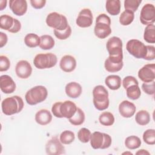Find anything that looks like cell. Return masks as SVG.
Masks as SVG:
<instances>
[{"label": "cell", "mask_w": 155, "mask_h": 155, "mask_svg": "<svg viewBox=\"0 0 155 155\" xmlns=\"http://www.w3.org/2000/svg\"><path fill=\"white\" fill-rule=\"evenodd\" d=\"M76 60L71 55H65L61 59L59 67L61 69L66 73L73 71L76 67Z\"/></svg>", "instance_id": "19"}, {"label": "cell", "mask_w": 155, "mask_h": 155, "mask_svg": "<svg viewBox=\"0 0 155 155\" xmlns=\"http://www.w3.org/2000/svg\"><path fill=\"white\" fill-rule=\"evenodd\" d=\"M135 105L129 101H123L119 105V112L121 116L125 118L131 117L136 112Z\"/></svg>", "instance_id": "18"}, {"label": "cell", "mask_w": 155, "mask_h": 155, "mask_svg": "<svg viewBox=\"0 0 155 155\" xmlns=\"http://www.w3.org/2000/svg\"><path fill=\"white\" fill-rule=\"evenodd\" d=\"M147 53L144 59L147 61L154 60L155 58V48L153 45H147Z\"/></svg>", "instance_id": "44"}, {"label": "cell", "mask_w": 155, "mask_h": 155, "mask_svg": "<svg viewBox=\"0 0 155 155\" xmlns=\"http://www.w3.org/2000/svg\"><path fill=\"white\" fill-rule=\"evenodd\" d=\"M91 133L87 128H82L78 132V138L82 143H87L90 141Z\"/></svg>", "instance_id": "37"}, {"label": "cell", "mask_w": 155, "mask_h": 155, "mask_svg": "<svg viewBox=\"0 0 155 155\" xmlns=\"http://www.w3.org/2000/svg\"><path fill=\"white\" fill-rule=\"evenodd\" d=\"M54 36L60 40H65L69 38L71 34V28L70 25L64 31H58L56 30H53Z\"/></svg>", "instance_id": "39"}, {"label": "cell", "mask_w": 155, "mask_h": 155, "mask_svg": "<svg viewBox=\"0 0 155 155\" xmlns=\"http://www.w3.org/2000/svg\"><path fill=\"white\" fill-rule=\"evenodd\" d=\"M137 75L143 82L148 83L154 81L155 79V64H145L139 70Z\"/></svg>", "instance_id": "12"}, {"label": "cell", "mask_w": 155, "mask_h": 155, "mask_svg": "<svg viewBox=\"0 0 155 155\" xmlns=\"http://www.w3.org/2000/svg\"><path fill=\"white\" fill-rule=\"evenodd\" d=\"M21 28V22L18 19L15 18L14 24H13L12 28L10 30H9L8 31H9L10 33H16L20 31Z\"/></svg>", "instance_id": "46"}, {"label": "cell", "mask_w": 155, "mask_h": 155, "mask_svg": "<svg viewBox=\"0 0 155 155\" xmlns=\"http://www.w3.org/2000/svg\"><path fill=\"white\" fill-rule=\"evenodd\" d=\"M14 19L13 17L8 15H2L0 16V27L1 29L8 31L10 30L13 24Z\"/></svg>", "instance_id": "32"}, {"label": "cell", "mask_w": 155, "mask_h": 155, "mask_svg": "<svg viewBox=\"0 0 155 155\" xmlns=\"http://www.w3.org/2000/svg\"><path fill=\"white\" fill-rule=\"evenodd\" d=\"M141 145L140 138L136 136H130L125 140V145L129 150H135L138 148Z\"/></svg>", "instance_id": "33"}, {"label": "cell", "mask_w": 155, "mask_h": 155, "mask_svg": "<svg viewBox=\"0 0 155 155\" xmlns=\"http://www.w3.org/2000/svg\"><path fill=\"white\" fill-rule=\"evenodd\" d=\"M136 154H138V155H146V154H150V153L146 150H144V149H141V150H138L136 153Z\"/></svg>", "instance_id": "48"}, {"label": "cell", "mask_w": 155, "mask_h": 155, "mask_svg": "<svg viewBox=\"0 0 155 155\" xmlns=\"http://www.w3.org/2000/svg\"><path fill=\"white\" fill-rule=\"evenodd\" d=\"M62 102H56L52 105L51 112L54 116L58 118H62V116L60 112V107Z\"/></svg>", "instance_id": "43"}, {"label": "cell", "mask_w": 155, "mask_h": 155, "mask_svg": "<svg viewBox=\"0 0 155 155\" xmlns=\"http://www.w3.org/2000/svg\"><path fill=\"white\" fill-rule=\"evenodd\" d=\"M9 7L16 16H23L27 10V2L25 0H10Z\"/></svg>", "instance_id": "17"}, {"label": "cell", "mask_w": 155, "mask_h": 155, "mask_svg": "<svg viewBox=\"0 0 155 155\" xmlns=\"http://www.w3.org/2000/svg\"><path fill=\"white\" fill-rule=\"evenodd\" d=\"M65 91L68 97L75 99L81 96L82 88L79 83L76 82H70L66 85L65 87Z\"/></svg>", "instance_id": "21"}, {"label": "cell", "mask_w": 155, "mask_h": 155, "mask_svg": "<svg viewBox=\"0 0 155 155\" xmlns=\"http://www.w3.org/2000/svg\"><path fill=\"white\" fill-rule=\"evenodd\" d=\"M125 90L127 96L131 100H137L140 97L141 91L139 85H132Z\"/></svg>", "instance_id": "34"}, {"label": "cell", "mask_w": 155, "mask_h": 155, "mask_svg": "<svg viewBox=\"0 0 155 155\" xmlns=\"http://www.w3.org/2000/svg\"><path fill=\"white\" fill-rule=\"evenodd\" d=\"M40 37L35 33H28L24 38L25 44L30 48H35L39 45Z\"/></svg>", "instance_id": "27"}, {"label": "cell", "mask_w": 155, "mask_h": 155, "mask_svg": "<svg viewBox=\"0 0 155 155\" xmlns=\"http://www.w3.org/2000/svg\"><path fill=\"white\" fill-rule=\"evenodd\" d=\"M142 0H125L124 8L125 10L134 13L137 10Z\"/></svg>", "instance_id": "38"}, {"label": "cell", "mask_w": 155, "mask_h": 155, "mask_svg": "<svg viewBox=\"0 0 155 155\" xmlns=\"http://www.w3.org/2000/svg\"><path fill=\"white\" fill-rule=\"evenodd\" d=\"M90 145L93 149H106L110 147L112 142L111 137L104 133L94 131L91 134Z\"/></svg>", "instance_id": "6"}, {"label": "cell", "mask_w": 155, "mask_h": 155, "mask_svg": "<svg viewBox=\"0 0 155 155\" xmlns=\"http://www.w3.org/2000/svg\"><path fill=\"white\" fill-rule=\"evenodd\" d=\"M10 67L9 59L4 55L0 56V71H6Z\"/></svg>", "instance_id": "41"}, {"label": "cell", "mask_w": 155, "mask_h": 155, "mask_svg": "<svg viewBox=\"0 0 155 155\" xmlns=\"http://www.w3.org/2000/svg\"><path fill=\"white\" fill-rule=\"evenodd\" d=\"M122 47L121 39L117 36L109 38L106 44V48L110 56H123Z\"/></svg>", "instance_id": "9"}, {"label": "cell", "mask_w": 155, "mask_h": 155, "mask_svg": "<svg viewBox=\"0 0 155 155\" xmlns=\"http://www.w3.org/2000/svg\"><path fill=\"white\" fill-rule=\"evenodd\" d=\"M47 25L58 31H64L68 27L67 18L58 12H51L49 13L45 19Z\"/></svg>", "instance_id": "5"}, {"label": "cell", "mask_w": 155, "mask_h": 155, "mask_svg": "<svg viewBox=\"0 0 155 155\" xmlns=\"http://www.w3.org/2000/svg\"><path fill=\"white\" fill-rule=\"evenodd\" d=\"M7 1L6 0H1L0 1V10H3L7 6Z\"/></svg>", "instance_id": "49"}, {"label": "cell", "mask_w": 155, "mask_h": 155, "mask_svg": "<svg viewBox=\"0 0 155 155\" xmlns=\"http://www.w3.org/2000/svg\"><path fill=\"white\" fill-rule=\"evenodd\" d=\"M77 106L71 101H65L62 102L60 107V112L62 117L71 118L77 110Z\"/></svg>", "instance_id": "20"}, {"label": "cell", "mask_w": 155, "mask_h": 155, "mask_svg": "<svg viewBox=\"0 0 155 155\" xmlns=\"http://www.w3.org/2000/svg\"><path fill=\"white\" fill-rule=\"evenodd\" d=\"M57 62V56L51 53H39L35 56L33 59V64L38 69L52 68L56 65Z\"/></svg>", "instance_id": "7"}, {"label": "cell", "mask_w": 155, "mask_h": 155, "mask_svg": "<svg viewBox=\"0 0 155 155\" xmlns=\"http://www.w3.org/2000/svg\"><path fill=\"white\" fill-rule=\"evenodd\" d=\"M105 84L108 88L111 90H116L120 88L122 84L121 78L119 76L111 74L108 76L105 79Z\"/></svg>", "instance_id": "23"}, {"label": "cell", "mask_w": 155, "mask_h": 155, "mask_svg": "<svg viewBox=\"0 0 155 155\" xmlns=\"http://www.w3.org/2000/svg\"><path fill=\"white\" fill-rule=\"evenodd\" d=\"M24 106L23 99L17 95L7 97L1 102L2 111L7 116H11L21 112Z\"/></svg>", "instance_id": "1"}, {"label": "cell", "mask_w": 155, "mask_h": 155, "mask_svg": "<svg viewBox=\"0 0 155 155\" xmlns=\"http://www.w3.org/2000/svg\"><path fill=\"white\" fill-rule=\"evenodd\" d=\"M150 115L147 110H142L137 111L135 116L136 123L141 126H144L149 124L150 121Z\"/></svg>", "instance_id": "26"}, {"label": "cell", "mask_w": 155, "mask_h": 155, "mask_svg": "<svg viewBox=\"0 0 155 155\" xmlns=\"http://www.w3.org/2000/svg\"><path fill=\"white\" fill-rule=\"evenodd\" d=\"M30 4L31 6L35 9H41L43 8L45 4V0H30Z\"/></svg>", "instance_id": "45"}, {"label": "cell", "mask_w": 155, "mask_h": 155, "mask_svg": "<svg viewBox=\"0 0 155 155\" xmlns=\"http://www.w3.org/2000/svg\"><path fill=\"white\" fill-rule=\"evenodd\" d=\"M93 102L94 107L99 111L108 108L109 106L108 91L105 87L101 85L96 86L93 90Z\"/></svg>", "instance_id": "3"}, {"label": "cell", "mask_w": 155, "mask_h": 155, "mask_svg": "<svg viewBox=\"0 0 155 155\" xmlns=\"http://www.w3.org/2000/svg\"><path fill=\"white\" fill-rule=\"evenodd\" d=\"M0 88L5 94H10L16 90V84L8 75L4 74L0 77Z\"/></svg>", "instance_id": "16"}, {"label": "cell", "mask_w": 155, "mask_h": 155, "mask_svg": "<svg viewBox=\"0 0 155 155\" xmlns=\"http://www.w3.org/2000/svg\"><path fill=\"white\" fill-rule=\"evenodd\" d=\"M111 19L105 13L100 14L96 19L94 33L99 39H105L111 33Z\"/></svg>", "instance_id": "2"}, {"label": "cell", "mask_w": 155, "mask_h": 155, "mask_svg": "<svg viewBox=\"0 0 155 155\" xmlns=\"http://www.w3.org/2000/svg\"><path fill=\"white\" fill-rule=\"evenodd\" d=\"M48 96L46 87L42 85H37L28 90L25 95L27 103L30 105H35L44 101Z\"/></svg>", "instance_id": "4"}, {"label": "cell", "mask_w": 155, "mask_h": 155, "mask_svg": "<svg viewBox=\"0 0 155 155\" xmlns=\"http://www.w3.org/2000/svg\"><path fill=\"white\" fill-rule=\"evenodd\" d=\"M45 151L48 155H59L65 153V147L56 136L53 137L47 142Z\"/></svg>", "instance_id": "11"}, {"label": "cell", "mask_w": 155, "mask_h": 155, "mask_svg": "<svg viewBox=\"0 0 155 155\" xmlns=\"http://www.w3.org/2000/svg\"><path fill=\"white\" fill-rule=\"evenodd\" d=\"M154 81L151 82L143 83L142 85V90L147 94L149 95H154Z\"/></svg>", "instance_id": "42"}, {"label": "cell", "mask_w": 155, "mask_h": 155, "mask_svg": "<svg viewBox=\"0 0 155 155\" xmlns=\"http://www.w3.org/2000/svg\"><path fill=\"white\" fill-rule=\"evenodd\" d=\"M15 73L21 79H27L32 73V67L26 60H21L16 65Z\"/></svg>", "instance_id": "15"}, {"label": "cell", "mask_w": 155, "mask_h": 155, "mask_svg": "<svg viewBox=\"0 0 155 155\" xmlns=\"http://www.w3.org/2000/svg\"><path fill=\"white\" fill-rule=\"evenodd\" d=\"M126 49L130 54L137 59H144L147 53V45L136 39H130L127 42Z\"/></svg>", "instance_id": "8"}, {"label": "cell", "mask_w": 155, "mask_h": 155, "mask_svg": "<svg viewBox=\"0 0 155 155\" xmlns=\"http://www.w3.org/2000/svg\"><path fill=\"white\" fill-rule=\"evenodd\" d=\"M134 18V13L130 11L125 10L122 12L119 16V22L121 25L126 26L131 24Z\"/></svg>", "instance_id": "31"}, {"label": "cell", "mask_w": 155, "mask_h": 155, "mask_svg": "<svg viewBox=\"0 0 155 155\" xmlns=\"http://www.w3.org/2000/svg\"><path fill=\"white\" fill-rule=\"evenodd\" d=\"M124 65L122 56H109L105 61L104 67L105 70L110 73L117 72L122 70Z\"/></svg>", "instance_id": "13"}, {"label": "cell", "mask_w": 155, "mask_h": 155, "mask_svg": "<svg viewBox=\"0 0 155 155\" xmlns=\"http://www.w3.org/2000/svg\"><path fill=\"white\" fill-rule=\"evenodd\" d=\"M78 26L81 28H87L93 24V14L89 8H83L81 10L76 20Z\"/></svg>", "instance_id": "14"}, {"label": "cell", "mask_w": 155, "mask_h": 155, "mask_svg": "<svg viewBox=\"0 0 155 155\" xmlns=\"http://www.w3.org/2000/svg\"><path fill=\"white\" fill-rule=\"evenodd\" d=\"M130 154V155H132L133 154V153H131V152H125V153H122V154Z\"/></svg>", "instance_id": "50"}, {"label": "cell", "mask_w": 155, "mask_h": 155, "mask_svg": "<svg viewBox=\"0 0 155 155\" xmlns=\"http://www.w3.org/2000/svg\"><path fill=\"white\" fill-rule=\"evenodd\" d=\"M140 21L143 25L154 24L155 21V7L152 4H145L140 13Z\"/></svg>", "instance_id": "10"}, {"label": "cell", "mask_w": 155, "mask_h": 155, "mask_svg": "<svg viewBox=\"0 0 155 155\" xmlns=\"http://www.w3.org/2000/svg\"><path fill=\"white\" fill-rule=\"evenodd\" d=\"M8 41V37L7 35L3 32H0V47H3Z\"/></svg>", "instance_id": "47"}, {"label": "cell", "mask_w": 155, "mask_h": 155, "mask_svg": "<svg viewBox=\"0 0 155 155\" xmlns=\"http://www.w3.org/2000/svg\"><path fill=\"white\" fill-rule=\"evenodd\" d=\"M85 119V113L82 109L80 108H78L75 114L70 119H68V121L70 123L73 125L78 126L82 125Z\"/></svg>", "instance_id": "28"}, {"label": "cell", "mask_w": 155, "mask_h": 155, "mask_svg": "<svg viewBox=\"0 0 155 155\" xmlns=\"http://www.w3.org/2000/svg\"><path fill=\"white\" fill-rule=\"evenodd\" d=\"M143 39L148 43H155V26L154 24L146 26L143 33Z\"/></svg>", "instance_id": "29"}, {"label": "cell", "mask_w": 155, "mask_h": 155, "mask_svg": "<svg viewBox=\"0 0 155 155\" xmlns=\"http://www.w3.org/2000/svg\"><path fill=\"white\" fill-rule=\"evenodd\" d=\"M74 133L70 130L63 131L59 136V140L64 145L70 144L74 140Z\"/></svg>", "instance_id": "35"}, {"label": "cell", "mask_w": 155, "mask_h": 155, "mask_svg": "<svg viewBox=\"0 0 155 155\" xmlns=\"http://www.w3.org/2000/svg\"><path fill=\"white\" fill-rule=\"evenodd\" d=\"M40 44L39 47L42 50H50L54 46L55 42L53 37L48 35H44L40 37Z\"/></svg>", "instance_id": "25"}, {"label": "cell", "mask_w": 155, "mask_h": 155, "mask_svg": "<svg viewBox=\"0 0 155 155\" xmlns=\"http://www.w3.org/2000/svg\"><path fill=\"white\" fill-rule=\"evenodd\" d=\"M114 115L108 111L102 113L99 116V123L104 126H111L114 122Z\"/></svg>", "instance_id": "30"}, {"label": "cell", "mask_w": 155, "mask_h": 155, "mask_svg": "<svg viewBox=\"0 0 155 155\" xmlns=\"http://www.w3.org/2000/svg\"><path fill=\"white\" fill-rule=\"evenodd\" d=\"M143 140L148 145L155 144V130L148 129L143 133Z\"/></svg>", "instance_id": "36"}, {"label": "cell", "mask_w": 155, "mask_h": 155, "mask_svg": "<svg viewBox=\"0 0 155 155\" xmlns=\"http://www.w3.org/2000/svg\"><path fill=\"white\" fill-rule=\"evenodd\" d=\"M36 123L41 125H46L50 124L52 120L51 112L47 109H41L35 114V117Z\"/></svg>", "instance_id": "22"}, {"label": "cell", "mask_w": 155, "mask_h": 155, "mask_svg": "<svg viewBox=\"0 0 155 155\" xmlns=\"http://www.w3.org/2000/svg\"><path fill=\"white\" fill-rule=\"evenodd\" d=\"M120 1L119 0H108L106 1V10L112 16L119 15L120 12Z\"/></svg>", "instance_id": "24"}, {"label": "cell", "mask_w": 155, "mask_h": 155, "mask_svg": "<svg viewBox=\"0 0 155 155\" xmlns=\"http://www.w3.org/2000/svg\"><path fill=\"white\" fill-rule=\"evenodd\" d=\"M122 83L124 89L127 88L128 87L132 85H139V82L136 79V78L132 76H127L125 77Z\"/></svg>", "instance_id": "40"}]
</instances>
